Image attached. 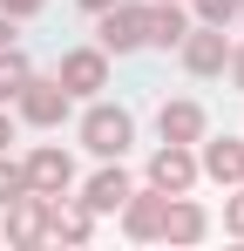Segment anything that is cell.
Wrapping results in <instances>:
<instances>
[{
    "label": "cell",
    "instance_id": "1",
    "mask_svg": "<svg viewBox=\"0 0 244 251\" xmlns=\"http://www.w3.org/2000/svg\"><path fill=\"white\" fill-rule=\"evenodd\" d=\"M81 143H88L102 163H122V150L136 143V123H129V109H109V102H102V109H88V116H81Z\"/></svg>",
    "mask_w": 244,
    "mask_h": 251
},
{
    "label": "cell",
    "instance_id": "2",
    "mask_svg": "<svg viewBox=\"0 0 244 251\" xmlns=\"http://www.w3.org/2000/svg\"><path fill=\"white\" fill-rule=\"evenodd\" d=\"M190 183H197V156H190V143H163L156 156H149V190L183 197Z\"/></svg>",
    "mask_w": 244,
    "mask_h": 251
},
{
    "label": "cell",
    "instance_id": "3",
    "mask_svg": "<svg viewBox=\"0 0 244 251\" xmlns=\"http://www.w3.org/2000/svg\"><path fill=\"white\" fill-rule=\"evenodd\" d=\"M14 102H21V116H27L34 129H54L61 116H68V88H61V82H34V75L21 82V95H14Z\"/></svg>",
    "mask_w": 244,
    "mask_h": 251
},
{
    "label": "cell",
    "instance_id": "4",
    "mask_svg": "<svg viewBox=\"0 0 244 251\" xmlns=\"http://www.w3.org/2000/svg\"><path fill=\"white\" fill-rule=\"evenodd\" d=\"M21 170H27V190H34V197H61V190L75 183V163H68V150H34Z\"/></svg>",
    "mask_w": 244,
    "mask_h": 251
},
{
    "label": "cell",
    "instance_id": "5",
    "mask_svg": "<svg viewBox=\"0 0 244 251\" xmlns=\"http://www.w3.org/2000/svg\"><path fill=\"white\" fill-rule=\"evenodd\" d=\"M102 82H109V54H102V48H75V54H61V88H68V95H95Z\"/></svg>",
    "mask_w": 244,
    "mask_h": 251
},
{
    "label": "cell",
    "instance_id": "6",
    "mask_svg": "<svg viewBox=\"0 0 244 251\" xmlns=\"http://www.w3.org/2000/svg\"><path fill=\"white\" fill-rule=\"evenodd\" d=\"M143 7H102V54H129V48H143Z\"/></svg>",
    "mask_w": 244,
    "mask_h": 251
},
{
    "label": "cell",
    "instance_id": "7",
    "mask_svg": "<svg viewBox=\"0 0 244 251\" xmlns=\"http://www.w3.org/2000/svg\"><path fill=\"white\" fill-rule=\"evenodd\" d=\"M183 68L190 75H217L224 61H231V48H224V27H197V34H183Z\"/></svg>",
    "mask_w": 244,
    "mask_h": 251
},
{
    "label": "cell",
    "instance_id": "8",
    "mask_svg": "<svg viewBox=\"0 0 244 251\" xmlns=\"http://www.w3.org/2000/svg\"><path fill=\"white\" fill-rule=\"evenodd\" d=\"M163 204H170L163 190H129L122 197V231L129 238H156L163 231Z\"/></svg>",
    "mask_w": 244,
    "mask_h": 251
},
{
    "label": "cell",
    "instance_id": "9",
    "mask_svg": "<svg viewBox=\"0 0 244 251\" xmlns=\"http://www.w3.org/2000/svg\"><path fill=\"white\" fill-rule=\"evenodd\" d=\"M197 170L210 176V183H244V143H231V136H217V143H203Z\"/></svg>",
    "mask_w": 244,
    "mask_h": 251
},
{
    "label": "cell",
    "instance_id": "10",
    "mask_svg": "<svg viewBox=\"0 0 244 251\" xmlns=\"http://www.w3.org/2000/svg\"><path fill=\"white\" fill-rule=\"evenodd\" d=\"M203 231H210V224H203V210L190 204V197H170V204H163V231H156V238H170V245H197Z\"/></svg>",
    "mask_w": 244,
    "mask_h": 251
},
{
    "label": "cell",
    "instance_id": "11",
    "mask_svg": "<svg viewBox=\"0 0 244 251\" xmlns=\"http://www.w3.org/2000/svg\"><path fill=\"white\" fill-rule=\"evenodd\" d=\"M156 129H163V143H203V109L197 102H163Z\"/></svg>",
    "mask_w": 244,
    "mask_h": 251
},
{
    "label": "cell",
    "instance_id": "12",
    "mask_svg": "<svg viewBox=\"0 0 244 251\" xmlns=\"http://www.w3.org/2000/svg\"><path fill=\"white\" fill-rule=\"evenodd\" d=\"M143 34H149L156 48H176L183 34H190V21L176 14V0H163V7H149V14H143Z\"/></svg>",
    "mask_w": 244,
    "mask_h": 251
},
{
    "label": "cell",
    "instance_id": "13",
    "mask_svg": "<svg viewBox=\"0 0 244 251\" xmlns=\"http://www.w3.org/2000/svg\"><path fill=\"white\" fill-rule=\"evenodd\" d=\"M122 197H129V176H122V170H95L88 190H81L88 210H122Z\"/></svg>",
    "mask_w": 244,
    "mask_h": 251
},
{
    "label": "cell",
    "instance_id": "14",
    "mask_svg": "<svg viewBox=\"0 0 244 251\" xmlns=\"http://www.w3.org/2000/svg\"><path fill=\"white\" fill-rule=\"evenodd\" d=\"M27 75H34V68H27V54H14V48H0V102H14Z\"/></svg>",
    "mask_w": 244,
    "mask_h": 251
},
{
    "label": "cell",
    "instance_id": "15",
    "mask_svg": "<svg viewBox=\"0 0 244 251\" xmlns=\"http://www.w3.org/2000/svg\"><path fill=\"white\" fill-rule=\"evenodd\" d=\"M54 238L81 245V238H88V210H61V204H54Z\"/></svg>",
    "mask_w": 244,
    "mask_h": 251
},
{
    "label": "cell",
    "instance_id": "16",
    "mask_svg": "<svg viewBox=\"0 0 244 251\" xmlns=\"http://www.w3.org/2000/svg\"><path fill=\"white\" fill-rule=\"evenodd\" d=\"M14 197H27V170H21V163H0V210L14 204Z\"/></svg>",
    "mask_w": 244,
    "mask_h": 251
},
{
    "label": "cell",
    "instance_id": "17",
    "mask_svg": "<svg viewBox=\"0 0 244 251\" xmlns=\"http://www.w3.org/2000/svg\"><path fill=\"white\" fill-rule=\"evenodd\" d=\"M238 7H244V0H197V21H203V27H224Z\"/></svg>",
    "mask_w": 244,
    "mask_h": 251
},
{
    "label": "cell",
    "instance_id": "18",
    "mask_svg": "<svg viewBox=\"0 0 244 251\" xmlns=\"http://www.w3.org/2000/svg\"><path fill=\"white\" fill-rule=\"evenodd\" d=\"M224 224H231V231H238V238H244V190H238V197H231V210H224Z\"/></svg>",
    "mask_w": 244,
    "mask_h": 251
},
{
    "label": "cell",
    "instance_id": "19",
    "mask_svg": "<svg viewBox=\"0 0 244 251\" xmlns=\"http://www.w3.org/2000/svg\"><path fill=\"white\" fill-rule=\"evenodd\" d=\"M41 0H0V14H7V21H21V14H34Z\"/></svg>",
    "mask_w": 244,
    "mask_h": 251
},
{
    "label": "cell",
    "instance_id": "20",
    "mask_svg": "<svg viewBox=\"0 0 244 251\" xmlns=\"http://www.w3.org/2000/svg\"><path fill=\"white\" fill-rule=\"evenodd\" d=\"M231 68H238V88H244V48H231Z\"/></svg>",
    "mask_w": 244,
    "mask_h": 251
},
{
    "label": "cell",
    "instance_id": "21",
    "mask_svg": "<svg viewBox=\"0 0 244 251\" xmlns=\"http://www.w3.org/2000/svg\"><path fill=\"white\" fill-rule=\"evenodd\" d=\"M7 143H14V123H7V116H0V150H7Z\"/></svg>",
    "mask_w": 244,
    "mask_h": 251
},
{
    "label": "cell",
    "instance_id": "22",
    "mask_svg": "<svg viewBox=\"0 0 244 251\" xmlns=\"http://www.w3.org/2000/svg\"><path fill=\"white\" fill-rule=\"evenodd\" d=\"M81 7H88V14H102V7H116V0H81Z\"/></svg>",
    "mask_w": 244,
    "mask_h": 251
},
{
    "label": "cell",
    "instance_id": "23",
    "mask_svg": "<svg viewBox=\"0 0 244 251\" xmlns=\"http://www.w3.org/2000/svg\"><path fill=\"white\" fill-rule=\"evenodd\" d=\"M7 34H14V21H7V14H0V48H7Z\"/></svg>",
    "mask_w": 244,
    "mask_h": 251
}]
</instances>
